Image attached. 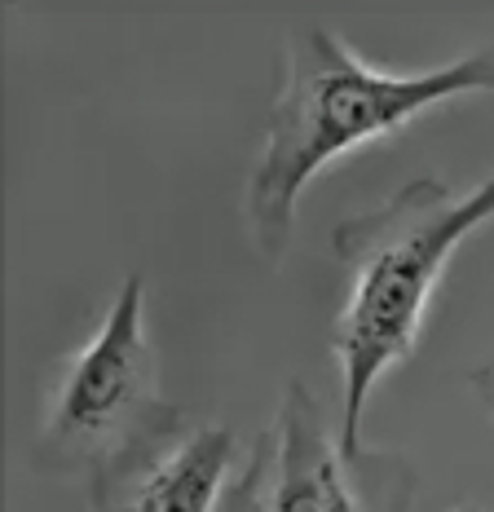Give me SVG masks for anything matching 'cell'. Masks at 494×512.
<instances>
[{
	"label": "cell",
	"instance_id": "1",
	"mask_svg": "<svg viewBox=\"0 0 494 512\" xmlns=\"http://www.w3.org/2000/svg\"><path fill=\"white\" fill-rule=\"evenodd\" d=\"M468 93H494V45L420 76H393L362 62L340 31L322 23L296 27L283 45V80L270 106L261 159L243 190L252 248L278 265L292 248L296 204L309 181L327 173L340 155Z\"/></svg>",
	"mask_w": 494,
	"mask_h": 512
},
{
	"label": "cell",
	"instance_id": "2",
	"mask_svg": "<svg viewBox=\"0 0 494 512\" xmlns=\"http://www.w3.org/2000/svg\"><path fill=\"white\" fill-rule=\"evenodd\" d=\"M486 221H494V177L468 195H455L437 177H415L331 230V248L349 270V296L331 323V354L340 362V446L353 460L362 455L358 433L371 389L415 354L450 256Z\"/></svg>",
	"mask_w": 494,
	"mask_h": 512
},
{
	"label": "cell",
	"instance_id": "3",
	"mask_svg": "<svg viewBox=\"0 0 494 512\" xmlns=\"http://www.w3.org/2000/svg\"><path fill=\"white\" fill-rule=\"evenodd\" d=\"M181 429L159 393V358L146 332V283L128 274L98 332L58 367L36 429V460L49 473H84Z\"/></svg>",
	"mask_w": 494,
	"mask_h": 512
},
{
	"label": "cell",
	"instance_id": "4",
	"mask_svg": "<svg viewBox=\"0 0 494 512\" xmlns=\"http://www.w3.org/2000/svg\"><path fill=\"white\" fill-rule=\"evenodd\" d=\"M358 460L345 455L340 429H331L309 384L287 380L270 429L256 437L221 512H367Z\"/></svg>",
	"mask_w": 494,
	"mask_h": 512
},
{
	"label": "cell",
	"instance_id": "5",
	"mask_svg": "<svg viewBox=\"0 0 494 512\" xmlns=\"http://www.w3.org/2000/svg\"><path fill=\"white\" fill-rule=\"evenodd\" d=\"M234 433L199 424L164 433L89 477L93 512H221L234 468Z\"/></svg>",
	"mask_w": 494,
	"mask_h": 512
},
{
	"label": "cell",
	"instance_id": "6",
	"mask_svg": "<svg viewBox=\"0 0 494 512\" xmlns=\"http://www.w3.org/2000/svg\"><path fill=\"white\" fill-rule=\"evenodd\" d=\"M472 393H477L481 407H486L490 420H494V362H486V367L472 371Z\"/></svg>",
	"mask_w": 494,
	"mask_h": 512
},
{
	"label": "cell",
	"instance_id": "7",
	"mask_svg": "<svg viewBox=\"0 0 494 512\" xmlns=\"http://www.w3.org/2000/svg\"><path fill=\"white\" fill-rule=\"evenodd\" d=\"M455 512H481V508H472V504H464V508H455Z\"/></svg>",
	"mask_w": 494,
	"mask_h": 512
}]
</instances>
